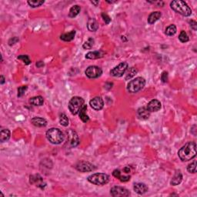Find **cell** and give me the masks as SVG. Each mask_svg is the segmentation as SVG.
I'll return each instance as SVG.
<instances>
[{
    "mask_svg": "<svg viewBox=\"0 0 197 197\" xmlns=\"http://www.w3.org/2000/svg\"><path fill=\"white\" fill-rule=\"evenodd\" d=\"M0 78H1V81H0V83L4 84V82H5L4 76H3V75H1V77H0Z\"/></svg>",
    "mask_w": 197,
    "mask_h": 197,
    "instance_id": "60d3db41",
    "label": "cell"
},
{
    "mask_svg": "<svg viewBox=\"0 0 197 197\" xmlns=\"http://www.w3.org/2000/svg\"><path fill=\"white\" fill-rule=\"evenodd\" d=\"M104 55H105V53L102 51V50L90 52V53H88L86 55V58L89 59V60H97V59L102 58Z\"/></svg>",
    "mask_w": 197,
    "mask_h": 197,
    "instance_id": "ac0fdd59",
    "label": "cell"
},
{
    "mask_svg": "<svg viewBox=\"0 0 197 197\" xmlns=\"http://www.w3.org/2000/svg\"><path fill=\"white\" fill-rule=\"evenodd\" d=\"M10 136H11V132H10L9 129H2L1 132H0V141H1V143H5L9 140L10 139Z\"/></svg>",
    "mask_w": 197,
    "mask_h": 197,
    "instance_id": "d4e9b609",
    "label": "cell"
},
{
    "mask_svg": "<svg viewBox=\"0 0 197 197\" xmlns=\"http://www.w3.org/2000/svg\"><path fill=\"white\" fill-rule=\"evenodd\" d=\"M85 73L88 78L96 79L102 75V69L99 68V66H96V65H91L86 69Z\"/></svg>",
    "mask_w": 197,
    "mask_h": 197,
    "instance_id": "ba28073f",
    "label": "cell"
},
{
    "mask_svg": "<svg viewBox=\"0 0 197 197\" xmlns=\"http://www.w3.org/2000/svg\"><path fill=\"white\" fill-rule=\"evenodd\" d=\"M102 18H103L106 24H109V23L111 22V18L109 17L107 14H106V13H102Z\"/></svg>",
    "mask_w": 197,
    "mask_h": 197,
    "instance_id": "74e56055",
    "label": "cell"
},
{
    "mask_svg": "<svg viewBox=\"0 0 197 197\" xmlns=\"http://www.w3.org/2000/svg\"><path fill=\"white\" fill-rule=\"evenodd\" d=\"M123 171L125 172L126 173H130V168L127 167V166H126V167H125V168H124V169H123Z\"/></svg>",
    "mask_w": 197,
    "mask_h": 197,
    "instance_id": "ab89813d",
    "label": "cell"
},
{
    "mask_svg": "<svg viewBox=\"0 0 197 197\" xmlns=\"http://www.w3.org/2000/svg\"><path fill=\"white\" fill-rule=\"evenodd\" d=\"M162 14L160 12L157 11V12H153V13H151L150 15L148 17V23L150 25L153 24V23H156L157 20H159V18L161 17Z\"/></svg>",
    "mask_w": 197,
    "mask_h": 197,
    "instance_id": "ffe728a7",
    "label": "cell"
},
{
    "mask_svg": "<svg viewBox=\"0 0 197 197\" xmlns=\"http://www.w3.org/2000/svg\"><path fill=\"white\" fill-rule=\"evenodd\" d=\"M84 105V99L79 96H74L69 102V109L72 115H77Z\"/></svg>",
    "mask_w": 197,
    "mask_h": 197,
    "instance_id": "8992f818",
    "label": "cell"
},
{
    "mask_svg": "<svg viewBox=\"0 0 197 197\" xmlns=\"http://www.w3.org/2000/svg\"><path fill=\"white\" fill-rule=\"evenodd\" d=\"M171 9L176 13H179L183 16H189L192 14V9L188 6L187 3L181 0H175L171 2Z\"/></svg>",
    "mask_w": 197,
    "mask_h": 197,
    "instance_id": "7a4b0ae2",
    "label": "cell"
},
{
    "mask_svg": "<svg viewBox=\"0 0 197 197\" xmlns=\"http://www.w3.org/2000/svg\"><path fill=\"white\" fill-rule=\"evenodd\" d=\"M146 85V80L143 77H137L131 80L127 85V90L130 93H136L140 91Z\"/></svg>",
    "mask_w": 197,
    "mask_h": 197,
    "instance_id": "277c9868",
    "label": "cell"
},
{
    "mask_svg": "<svg viewBox=\"0 0 197 197\" xmlns=\"http://www.w3.org/2000/svg\"><path fill=\"white\" fill-rule=\"evenodd\" d=\"M112 176L114 177L119 179L122 182H127L130 179V176H122V173H121V171L119 169H115V170L112 172Z\"/></svg>",
    "mask_w": 197,
    "mask_h": 197,
    "instance_id": "603a6c76",
    "label": "cell"
},
{
    "mask_svg": "<svg viewBox=\"0 0 197 197\" xmlns=\"http://www.w3.org/2000/svg\"><path fill=\"white\" fill-rule=\"evenodd\" d=\"M110 193L112 196H129L130 192L127 189L122 187V186H113L110 189Z\"/></svg>",
    "mask_w": 197,
    "mask_h": 197,
    "instance_id": "30bf717a",
    "label": "cell"
},
{
    "mask_svg": "<svg viewBox=\"0 0 197 197\" xmlns=\"http://www.w3.org/2000/svg\"><path fill=\"white\" fill-rule=\"evenodd\" d=\"M46 138L51 143L58 145L63 142L65 136L60 129L51 128L46 132Z\"/></svg>",
    "mask_w": 197,
    "mask_h": 197,
    "instance_id": "3957f363",
    "label": "cell"
},
{
    "mask_svg": "<svg viewBox=\"0 0 197 197\" xmlns=\"http://www.w3.org/2000/svg\"><path fill=\"white\" fill-rule=\"evenodd\" d=\"M90 183L96 186H103L109 181V176L105 173H94L87 178Z\"/></svg>",
    "mask_w": 197,
    "mask_h": 197,
    "instance_id": "5b68a950",
    "label": "cell"
},
{
    "mask_svg": "<svg viewBox=\"0 0 197 197\" xmlns=\"http://www.w3.org/2000/svg\"><path fill=\"white\" fill-rule=\"evenodd\" d=\"M90 106L93 109L96 111H99L104 106V102L102 99L99 96H96L92 99H91L90 102Z\"/></svg>",
    "mask_w": 197,
    "mask_h": 197,
    "instance_id": "7c38bea8",
    "label": "cell"
},
{
    "mask_svg": "<svg viewBox=\"0 0 197 197\" xmlns=\"http://www.w3.org/2000/svg\"><path fill=\"white\" fill-rule=\"evenodd\" d=\"M149 112H157L161 109V102L157 99H153L148 103L147 107Z\"/></svg>",
    "mask_w": 197,
    "mask_h": 197,
    "instance_id": "4fadbf2b",
    "label": "cell"
},
{
    "mask_svg": "<svg viewBox=\"0 0 197 197\" xmlns=\"http://www.w3.org/2000/svg\"><path fill=\"white\" fill-rule=\"evenodd\" d=\"M80 10H81L80 6H78V5H75V6H72L71 9H70L69 16H70V17H71V18L75 17V16L80 13Z\"/></svg>",
    "mask_w": 197,
    "mask_h": 197,
    "instance_id": "4316f807",
    "label": "cell"
},
{
    "mask_svg": "<svg viewBox=\"0 0 197 197\" xmlns=\"http://www.w3.org/2000/svg\"><path fill=\"white\" fill-rule=\"evenodd\" d=\"M137 72H138L137 70H136V68H134V67H132V68L129 69L126 75V80H129V79L132 78V77H133L134 75L137 73Z\"/></svg>",
    "mask_w": 197,
    "mask_h": 197,
    "instance_id": "f546056e",
    "label": "cell"
},
{
    "mask_svg": "<svg viewBox=\"0 0 197 197\" xmlns=\"http://www.w3.org/2000/svg\"><path fill=\"white\" fill-rule=\"evenodd\" d=\"M182 180H183V175H182L181 171L176 170L174 176L172 178L170 184L172 186H177V185H179L181 183Z\"/></svg>",
    "mask_w": 197,
    "mask_h": 197,
    "instance_id": "e0dca14e",
    "label": "cell"
},
{
    "mask_svg": "<svg viewBox=\"0 0 197 197\" xmlns=\"http://www.w3.org/2000/svg\"><path fill=\"white\" fill-rule=\"evenodd\" d=\"M60 122L63 126H65V127L68 126L70 121H69V119H68V117H66V115H65V114H63V113L60 115Z\"/></svg>",
    "mask_w": 197,
    "mask_h": 197,
    "instance_id": "f1b7e54d",
    "label": "cell"
},
{
    "mask_svg": "<svg viewBox=\"0 0 197 197\" xmlns=\"http://www.w3.org/2000/svg\"><path fill=\"white\" fill-rule=\"evenodd\" d=\"M94 39L92 38H90L88 39V41L86 42L83 45H82V47L85 49H90L92 48V46L94 45Z\"/></svg>",
    "mask_w": 197,
    "mask_h": 197,
    "instance_id": "4dcf8cb0",
    "label": "cell"
},
{
    "mask_svg": "<svg viewBox=\"0 0 197 197\" xmlns=\"http://www.w3.org/2000/svg\"><path fill=\"white\" fill-rule=\"evenodd\" d=\"M28 3V4L31 7L33 8H36V7H39V6H40L41 5H43V3H45L44 1H28L27 2Z\"/></svg>",
    "mask_w": 197,
    "mask_h": 197,
    "instance_id": "836d02e7",
    "label": "cell"
},
{
    "mask_svg": "<svg viewBox=\"0 0 197 197\" xmlns=\"http://www.w3.org/2000/svg\"><path fill=\"white\" fill-rule=\"evenodd\" d=\"M30 183L33 184H36L38 187L43 189L45 186V183L43 181V178L39 175L30 176Z\"/></svg>",
    "mask_w": 197,
    "mask_h": 197,
    "instance_id": "9a60e30c",
    "label": "cell"
},
{
    "mask_svg": "<svg viewBox=\"0 0 197 197\" xmlns=\"http://www.w3.org/2000/svg\"><path fill=\"white\" fill-rule=\"evenodd\" d=\"M18 60H22L26 65H29V64L31 63V60H30L29 57L26 55H19V56H18Z\"/></svg>",
    "mask_w": 197,
    "mask_h": 197,
    "instance_id": "e575fe53",
    "label": "cell"
},
{
    "mask_svg": "<svg viewBox=\"0 0 197 197\" xmlns=\"http://www.w3.org/2000/svg\"><path fill=\"white\" fill-rule=\"evenodd\" d=\"M179 159L183 162H187L196 156V144L195 142H189L183 146L178 152Z\"/></svg>",
    "mask_w": 197,
    "mask_h": 197,
    "instance_id": "6da1fadb",
    "label": "cell"
},
{
    "mask_svg": "<svg viewBox=\"0 0 197 197\" xmlns=\"http://www.w3.org/2000/svg\"><path fill=\"white\" fill-rule=\"evenodd\" d=\"M86 109H87L86 105H83L82 107L81 108L80 112H79L80 118L83 122H87L90 120V117H89L86 114Z\"/></svg>",
    "mask_w": 197,
    "mask_h": 197,
    "instance_id": "7402d4cb",
    "label": "cell"
},
{
    "mask_svg": "<svg viewBox=\"0 0 197 197\" xmlns=\"http://www.w3.org/2000/svg\"><path fill=\"white\" fill-rule=\"evenodd\" d=\"M137 117L139 119L146 120L150 117V112L146 107H141L137 110Z\"/></svg>",
    "mask_w": 197,
    "mask_h": 197,
    "instance_id": "5bb4252c",
    "label": "cell"
},
{
    "mask_svg": "<svg viewBox=\"0 0 197 197\" xmlns=\"http://www.w3.org/2000/svg\"><path fill=\"white\" fill-rule=\"evenodd\" d=\"M128 68H129V65L127 63H125V62L121 63L111 70L110 75L114 77H121L127 71Z\"/></svg>",
    "mask_w": 197,
    "mask_h": 197,
    "instance_id": "52a82bcc",
    "label": "cell"
},
{
    "mask_svg": "<svg viewBox=\"0 0 197 197\" xmlns=\"http://www.w3.org/2000/svg\"><path fill=\"white\" fill-rule=\"evenodd\" d=\"M190 26H191V28L193 29V30L196 31L197 29V23L196 21H194V20H191V21H190Z\"/></svg>",
    "mask_w": 197,
    "mask_h": 197,
    "instance_id": "f35d334b",
    "label": "cell"
},
{
    "mask_svg": "<svg viewBox=\"0 0 197 197\" xmlns=\"http://www.w3.org/2000/svg\"><path fill=\"white\" fill-rule=\"evenodd\" d=\"M75 30H72V31L70 32V33H64V34L61 35L60 39L65 42H70V41H72L74 38H75Z\"/></svg>",
    "mask_w": 197,
    "mask_h": 197,
    "instance_id": "484cf974",
    "label": "cell"
},
{
    "mask_svg": "<svg viewBox=\"0 0 197 197\" xmlns=\"http://www.w3.org/2000/svg\"><path fill=\"white\" fill-rule=\"evenodd\" d=\"M179 39L180 40V42H182V43H187L189 41V36L187 33L185 31H182L179 36Z\"/></svg>",
    "mask_w": 197,
    "mask_h": 197,
    "instance_id": "1f68e13d",
    "label": "cell"
},
{
    "mask_svg": "<svg viewBox=\"0 0 197 197\" xmlns=\"http://www.w3.org/2000/svg\"><path fill=\"white\" fill-rule=\"evenodd\" d=\"M75 168L78 171L82 172V173H86V172H92L96 169L95 166L89 162L81 161L79 162L75 166Z\"/></svg>",
    "mask_w": 197,
    "mask_h": 197,
    "instance_id": "9c48e42d",
    "label": "cell"
},
{
    "mask_svg": "<svg viewBox=\"0 0 197 197\" xmlns=\"http://www.w3.org/2000/svg\"><path fill=\"white\" fill-rule=\"evenodd\" d=\"M187 170L190 173H196V162L194 161L193 163H190L187 166Z\"/></svg>",
    "mask_w": 197,
    "mask_h": 197,
    "instance_id": "d6a6232c",
    "label": "cell"
},
{
    "mask_svg": "<svg viewBox=\"0 0 197 197\" xmlns=\"http://www.w3.org/2000/svg\"><path fill=\"white\" fill-rule=\"evenodd\" d=\"M91 3H92V4H94L96 6L97 5H98L99 3V1H96V2H95V1H91Z\"/></svg>",
    "mask_w": 197,
    "mask_h": 197,
    "instance_id": "b9f144b4",
    "label": "cell"
},
{
    "mask_svg": "<svg viewBox=\"0 0 197 197\" xmlns=\"http://www.w3.org/2000/svg\"><path fill=\"white\" fill-rule=\"evenodd\" d=\"M176 31H177V29H176V26L175 25H170L166 28V34L167 36H173V35L176 34Z\"/></svg>",
    "mask_w": 197,
    "mask_h": 197,
    "instance_id": "83f0119b",
    "label": "cell"
},
{
    "mask_svg": "<svg viewBox=\"0 0 197 197\" xmlns=\"http://www.w3.org/2000/svg\"><path fill=\"white\" fill-rule=\"evenodd\" d=\"M33 125L37 127H45L47 125V121L41 117H34L31 119Z\"/></svg>",
    "mask_w": 197,
    "mask_h": 197,
    "instance_id": "d6986e66",
    "label": "cell"
},
{
    "mask_svg": "<svg viewBox=\"0 0 197 197\" xmlns=\"http://www.w3.org/2000/svg\"><path fill=\"white\" fill-rule=\"evenodd\" d=\"M87 28L90 32H96L98 30L99 24L95 18H90L87 23Z\"/></svg>",
    "mask_w": 197,
    "mask_h": 197,
    "instance_id": "44dd1931",
    "label": "cell"
},
{
    "mask_svg": "<svg viewBox=\"0 0 197 197\" xmlns=\"http://www.w3.org/2000/svg\"><path fill=\"white\" fill-rule=\"evenodd\" d=\"M161 80L163 82H167L168 81V72L164 71L161 75Z\"/></svg>",
    "mask_w": 197,
    "mask_h": 197,
    "instance_id": "8d00e7d4",
    "label": "cell"
},
{
    "mask_svg": "<svg viewBox=\"0 0 197 197\" xmlns=\"http://www.w3.org/2000/svg\"><path fill=\"white\" fill-rule=\"evenodd\" d=\"M29 102L33 106H43L44 103V99L41 96H35L30 99Z\"/></svg>",
    "mask_w": 197,
    "mask_h": 197,
    "instance_id": "cb8c5ba5",
    "label": "cell"
},
{
    "mask_svg": "<svg viewBox=\"0 0 197 197\" xmlns=\"http://www.w3.org/2000/svg\"><path fill=\"white\" fill-rule=\"evenodd\" d=\"M28 89L27 86H20L18 89V97H22L25 94L26 91Z\"/></svg>",
    "mask_w": 197,
    "mask_h": 197,
    "instance_id": "d590c367",
    "label": "cell"
},
{
    "mask_svg": "<svg viewBox=\"0 0 197 197\" xmlns=\"http://www.w3.org/2000/svg\"><path fill=\"white\" fill-rule=\"evenodd\" d=\"M67 136H68V142L69 145L71 147H75L80 144V139H79V136L77 135L75 131L70 129L67 131Z\"/></svg>",
    "mask_w": 197,
    "mask_h": 197,
    "instance_id": "8fae6325",
    "label": "cell"
},
{
    "mask_svg": "<svg viewBox=\"0 0 197 197\" xmlns=\"http://www.w3.org/2000/svg\"><path fill=\"white\" fill-rule=\"evenodd\" d=\"M133 189L136 193H138V194L143 195L148 191V187L145 183H137L134 184Z\"/></svg>",
    "mask_w": 197,
    "mask_h": 197,
    "instance_id": "2e32d148",
    "label": "cell"
}]
</instances>
